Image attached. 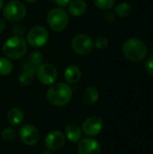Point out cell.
Wrapping results in <instances>:
<instances>
[{
    "mask_svg": "<svg viewBox=\"0 0 153 154\" xmlns=\"http://www.w3.org/2000/svg\"><path fill=\"white\" fill-rule=\"evenodd\" d=\"M49 40V32L42 26H34L27 33V42L34 48L46 44Z\"/></svg>",
    "mask_w": 153,
    "mask_h": 154,
    "instance_id": "cell-7",
    "label": "cell"
},
{
    "mask_svg": "<svg viewBox=\"0 0 153 154\" xmlns=\"http://www.w3.org/2000/svg\"><path fill=\"white\" fill-rule=\"evenodd\" d=\"M53 1L55 2L56 5H58L59 6H61V7L67 6L72 2V0H53Z\"/></svg>",
    "mask_w": 153,
    "mask_h": 154,
    "instance_id": "cell-28",
    "label": "cell"
},
{
    "mask_svg": "<svg viewBox=\"0 0 153 154\" xmlns=\"http://www.w3.org/2000/svg\"><path fill=\"white\" fill-rule=\"evenodd\" d=\"M133 12V7L129 3L126 2H123L120 3L119 5H117L115 7V14H116L119 17L124 18V17H128Z\"/></svg>",
    "mask_w": 153,
    "mask_h": 154,
    "instance_id": "cell-18",
    "label": "cell"
},
{
    "mask_svg": "<svg viewBox=\"0 0 153 154\" xmlns=\"http://www.w3.org/2000/svg\"><path fill=\"white\" fill-rule=\"evenodd\" d=\"M13 70L12 62L5 57H0V75L6 76L9 75Z\"/></svg>",
    "mask_w": 153,
    "mask_h": 154,
    "instance_id": "cell-20",
    "label": "cell"
},
{
    "mask_svg": "<svg viewBox=\"0 0 153 154\" xmlns=\"http://www.w3.org/2000/svg\"><path fill=\"white\" fill-rule=\"evenodd\" d=\"M36 74L40 82L47 86L54 84L58 77L56 68L52 64H50V63L41 64L37 68Z\"/></svg>",
    "mask_w": 153,
    "mask_h": 154,
    "instance_id": "cell-8",
    "label": "cell"
},
{
    "mask_svg": "<svg viewBox=\"0 0 153 154\" xmlns=\"http://www.w3.org/2000/svg\"><path fill=\"white\" fill-rule=\"evenodd\" d=\"M104 19L106 23H112L115 20V13L111 12L110 10L107 11L104 15Z\"/></svg>",
    "mask_w": 153,
    "mask_h": 154,
    "instance_id": "cell-27",
    "label": "cell"
},
{
    "mask_svg": "<svg viewBox=\"0 0 153 154\" xmlns=\"http://www.w3.org/2000/svg\"><path fill=\"white\" fill-rule=\"evenodd\" d=\"M69 15L65 10L60 7H55L49 11L47 14V23L50 28L55 32L63 31L69 23Z\"/></svg>",
    "mask_w": 153,
    "mask_h": 154,
    "instance_id": "cell-4",
    "label": "cell"
},
{
    "mask_svg": "<svg viewBox=\"0 0 153 154\" xmlns=\"http://www.w3.org/2000/svg\"><path fill=\"white\" fill-rule=\"evenodd\" d=\"M19 136L21 141L29 146H33L38 143L40 140V134L38 129L30 124L22 125L19 129Z\"/></svg>",
    "mask_w": 153,
    "mask_h": 154,
    "instance_id": "cell-9",
    "label": "cell"
},
{
    "mask_svg": "<svg viewBox=\"0 0 153 154\" xmlns=\"http://www.w3.org/2000/svg\"><path fill=\"white\" fill-rule=\"evenodd\" d=\"M4 55L11 60L22 58L27 51V42L22 36H13L5 41L2 48Z\"/></svg>",
    "mask_w": 153,
    "mask_h": 154,
    "instance_id": "cell-3",
    "label": "cell"
},
{
    "mask_svg": "<svg viewBox=\"0 0 153 154\" xmlns=\"http://www.w3.org/2000/svg\"><path fill=\"white\" fill-rule=\"evenodd\" d=\"M35 72L29 70V69H23V72L20 74L19 78H18V81L19 84L23 87H27L29 86L33 79V76H34Z\"/></svg>",
    "mask_w": 153,
    "mask_h": 154,
    "instance_id": "cell-19",
    "label": "cell"
},
{
    "mask_svg": "<svg viewBox=\"0 0 153 154\" xmlns=\"http://www.w3.org/2000/svg\"><path fill=\"white\" fill-rule=\"evenodd\" d=\"M25 32V27L22 23H16L13 28V33L14 36H23Z\"/></svg>",
    "mask_w": 153,
    "mask_h": 154,
    "instance_id": "cell-25",
    "label": "cell"
},
{
    "mask_svg": "<svg viewBox=\"0 0 153 154\" xmlns=\"http://www.w3.org/2000/svg\"><path fill=\"white\" fill-rule=\"evenodd\" d=\"M64 78L69 84H75L81 79V70L76 65H69L64 71Z\"/></svg>",
    "mask_w": 153,
    "mask_h": 154,
    "instance_id": "cell-14",
    "label": "cell"
},
{
    "mask_svg": "<svg viewBox=\"0 0 153 154\" xmlns=\"http://www.w3.org/2000/svg\"><path fill=\"white\" fill-rule=\"evenodd\" d=\"M115 0H93L94 5L97 8L106 11L111 10L115 5Z\"/></svg>",
    "mask_w": 153,
    "mask_h": 154,
    "instance_id": "cell-23",
    "label": "cell"
},
{
    "mask_svg": "<svg viewBox=\"0 0 153 154\" xmlns=\"http://www.w3.org/2000/svg\"><path fill=\"white\" fill-rule=\"evenodd\" d=\"M3 3H4V1H3V0H0V10H1V8L3 7Z\"/></svg>",
    "mask_w": 153,
    "mask_h": 154,
    "instance_id": "cell-32",
    "label": "cell"
},
{
    "mask_svg": "<svg viewBox=\"0 0 153 154\" xmlns=\"http://www.w3.org/2000/svg\"><path fill=\"white\" fill-rule=\"evenodd\" d=\"M87 10V5L84 0H75L69 5V11L73 16H81Z\"/></svg>",
    "mask_w": 153,
    "mask_h": 154,
    "instance_id": "cell-16",
    "label": "cell"
},
{
    "mask_svg": "<svg viewBox=\"0 0 153 154\" xmlns=\"http://www.w3.org/2000/svg\"><path fill=\"white\" fill-rule=\"evenodd\" d=\"M66 143V136L60 131L50 132L45 137V146L50 151L60 150Z\"/></svg>",
    "mask_w": 153,
    "mask_h": 154,
    "instance_id": "cell-11",
    "label": "cell"
},
{
    "mask_svg": "<svg viewBox=\"0 0 153 154\" xmlns=\"http://www.w3.org/2000/svg\"><path fill=\"white\" fill-rule=\"evenodd\" d=\"M82 135V129L81 127L76 123H69L65 128V136L66 138L72 142L77 143L80 140Z\"/></svg>",
    "mask_w": 153,
    "mask_h": 154,
    "instance_id": "cell-13",
    "label": "cell"
},
{
    "mask_svg": "<svg viewBox=\"0 0 153 154\" xmlns=\"http://www.w3.org/2000/svg\"><path fill=\"white\" fill-rule=\"evenodd\" d=\"M16 136H17V133L15 129L11 127L5 128L1 132V137L5 142H13L16 139Z\"/></svg>",
    "mask_w": 153,
    "mask_h": 154,
    "instance_id": "cell-22",
    "label": "cell"
},
{
    "mask_svg": "<svg viewBox=\"0 0 153 154\" xmlns=\"http://www.w3.org/2000/svg\"><path fill=\"white\" fill-rule=\"evenodd\" d=\"M78 154H101L100 143L92 138H84L78 143Z\"/></svg>",
    "mask_w": 153,
    "mask_h": 154,
    "instance_id": "cell-12",
    "label": "cell"
},
{
    "mask_svg": "<svg viewBox=\"0 0 153 154\" xmlns=\"http://www.w3.org/2000/svg\"><path fill=\"white\" fill-rule=\"evenodd\" d=\"M26 2H28V3H30V4H34V3H36L38 0H25Z\"/></svg>",
    "mask_w": 153,
    "mask_h": 154,
    "instance_id": "cell-30",
    "label": "cell"
},
{
    "mask_svg": "<svg viewBox=\"0 0 153 154\" xmlns=\"http://www.w3.org/2000/svg\"><path fill=\"white\" fill-rule=\"evenodd\" d=\"M5 28V23L4 20L0 19V33H2L4 32Z\"/></svg>",
    "mask_w": 153,
    "mask_h": 154,
    "instance_id": "cell-29",
    "label": "cell"
},
{
    "mask_svg": "<svg viewBox=\"0 0 153 154\" xmlns=\"http://www.w3.org/2000/svg\"><path fill=\"white\" fill-rule=\"evenodd\" d=\"M122 51L124 57L133 62H139L147 55V46L145 42L139 38L127 39L123 43Z\"/></svg>",
    "mask_w": 153,
    "mask_h": 154,
    "instance_id": "cell-2",
    "label": "cell"
},
{
    "mask_svg": "<svg viewBox=\"0 0 153 154\" xmlns=\"http://www.w3.org/2000/svg\"><path fill=\"white\" fill-rule=\"evenodd\" d=\"M27 61L29 63H31L32 65H33L34 67L38 68L41 64H42L43 56H42V54L40 51H31V53L29 55V60Z\"/></svg>",
    "mask_w": 153,
    "mask_h": 154,
    "instance_id": "cell-21",
    "label": "cell"
},
{
    "mask_svg": "<svg viewBox=\"0 0 153 154\" xmlns=\"http://www.w3.org/2000/svg\"><path fill=\"white\" fill-rule=\"evenodd\" d=\"M26 7L23 2L19 0H11L4 7L3 14L6 20L14 23L23 20L26 15Z\"/></svg>",
    "mask_w": 153,
    "mask_h": 154,
    "instance_id": "cell-5",
    "label": "cell"
},
{
    "mask_svg": "<svg viewBox=\"0 0 153 154\" xmlns=\"http://www.w3.org/2000/svg\"><path fill=\"white\" fill-rule=\"evenodd\" d=\"M71 47L73 51L79 55H87L90 53L94 47V41L87 34H77L71 41Z\"/></svg>",
    "mask_w": 153,
    "mask_h": 154,
    "instance_id": "cell-6",
    "label": "cell"
},
{
    "mask_svg": "<svg viewBox=\"0 0 153 154\" xmlns=\"http://www.w3.org/2000/svg\"><path fill=\"white\" fill-rule=\"evenodd\" d=\"M151 51H152V54H153V47H152V50H151Z\"/></svg>",
    "mask_w": 153,
    "mask_h": 154,
    "instance_id": "cell-33",
    "label": "cell"
},
{
    "mask_svg": "<svg viewBox=\"0 0 153 154\" xmlns=\"http://www.w3.org/2000/svg\"><path fill=\"white\" fill-rule=\"evenodd\" d=\"M104 122L102 118L96 116H90L87 118L82 125V131L87 136L93 137L99 134L103 129Z\"/></svg>",
    "mask_w": 153,
    "mask_h": 154,
    "instance_id": "cell-10",
    "label": "cell"
},
{
    "mask_svg": "<svg viewBox=\"0 0 153 154\" xmlns=\"http://www.w3.org/2000/svg\"><path fill=\"white\" fill-rule=\"evenodd\" d=\"M94 44H95V46L98 50L103 51V50H105V49H106L108 47V45H109V40H108V38L106 36L100 35V36H98L96 39Z\"/></svg>",
    "mask_w": 153,
    "mask_h": 154,
    "instance_id": "cell-24",
    "label": "cell"
},
{
    "mask_svg": "<svg viewBox=\"0 0 153 154\" xmlns=\"http://www.w3.org/2000/svg\"><path fill=\"white\" fill-rule=\"evenodd\" d=\"M73 96L71 87L64 82L52 84L47 91L48 101L55 106H64L69 103Z\"/></svg>",
    "mask_w": 153,
    "mask_h": 154,
    "instance_id": "cell-1",
    "label": "cell"
},
{
    "mask_svg": "<svg viewBox=\"0 0 153 154\" xmlns=\"http://www.w3.org/2000/svg\"><path fill=\"white\" fill-rule=\"evenodd\" d=\"M83 102L87 106H93L95 105L99 97V93L98 90L96 87L94 86H89L87 87L84 92H83Z\"/></svg>",
    "mask_w": 153,
    "mask_h": 154,
    "instance_id": "cell-15",
    "label": "cell"
},
{
    "mask_svg": "<svg viewBox=\"0 0 153 154\" xmlns=\"http://www.w3.org/2000/svg\"><path fill=\"white\" fill-rule=\"evenodd\" d=\"M41 154H51V152H49V151H44V152H42Z\"/></svg>",
    "mask_w": 153,
    "mask_h": 154,
    "instance_id": "cell-31",
    "label": "cell"
},
{
    "mask_svg": "<svg viewBox=\"0 0 153 154\" xmlns=\"http://www.w3.org/2000/svg\"><path fill=\"white\" fill-rule=\"evenodd\" d=\"M144 69L148 74L153 76V56L149 57L146 60V61L144 63Z\"/></svg>",
    "mask_w": 153,
    "mask_h": 154,
    "instance_id": "cell-26",
    "label": "cell"
},
{
    "mask_svg": "<svg viewBox=\"0 0 153 154\" xmlns=\"http://www.w3.org/2000/svg\"><path fill=\"white\" fill-rule=\"evenodd\" d=\"M6 118H7L8 123L11 125L17 126V125H19L23 121L24 115H23V112L20 108L14 107V108H12V109H10L8 111Z\"/></svg>",
    "mask_w": 153,
    "mask_h": 154,
    "instance_id": "cell-17",
    "label": "cell"
}]
</instances>
